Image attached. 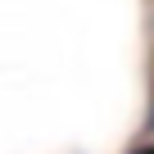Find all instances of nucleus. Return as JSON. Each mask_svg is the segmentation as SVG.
I'll return each mask as SVG.
<instances>
[{
  "mask_svg": "<svg viewBox=\"0 0 154 154\" xmlns=\"http://www.w3.org/2000/svg\"><path fill=\"white\" fill-rule=\"evenodd\" d=\"M127 154H154V145H136V149H127Z\"/></svg>",
  "mask_w": 154,
  "mask_h": 154,
  "instance_id": "nucleus-1",
  "label": "nucleus"
}]
</instances>
